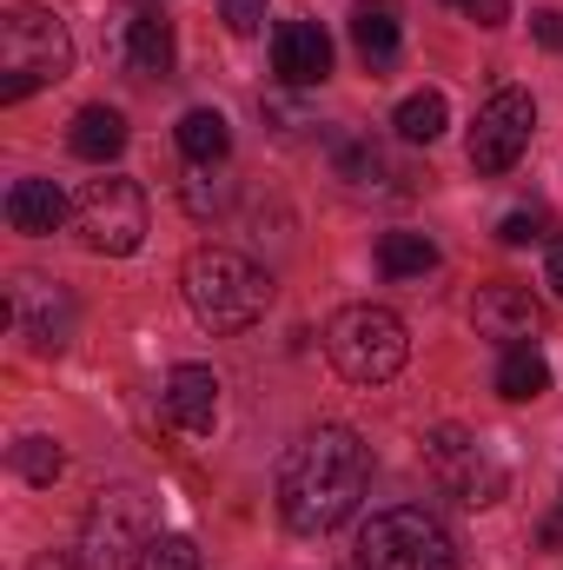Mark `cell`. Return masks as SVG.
I'll use <instances>...</instances> for the list:
<instances>
[{
    "label": "cell",
    "mask_w": 563,
    "mask_h": 570,
    "mask_svg": "<svg viewBox=\"0 0 563 570\" xmlns=\"http://www.w3.org/2000/svg\"><path fill=\"white\" fill-rule=\"evenodd\" d=\"M179 199H186V213H192V219H219V213H226V199H233V186H226L213 166H192V179H179Z\"/></svg>",
    "instance_id": "24"
},
{
    "label": "cell",
    "mask_w": 563,
    "mask_h": 570,
    "mask_svg": "<svg viewBox=\"0 0 563 570\" xmlns=\"http://www.w3.org/2000/svg\"><path fill=\"white\" fill-rule=\"evenodd\" d=\"M437 266V246L424 233H385L378 239V273L385 279H424Z\"/></svg>",
    "instance_id": "22"
},
{
    "label": "cell",
    "mask_w": 563,
    "mask_h": 570,
    "mask_svg": "<svg viewBox=\"0 0 563 570\" xmlns=\"http://www.w3.org/2000/svg\"><path fill=\"white\" fill-rule=\"evenodd\" d=\"M424 471L437 478L444 498H457L471 511H491L511 491V464L497 458V444L477 438V431H464V425H437L424 438Z\"/></svg>",
    "instance_id": "7"
},
{
    "label": "cell",
    "mask_w": 563,
    "mask_h": 570,
    "mask_svg": "<svg viewBox=\"0 0 563 570\" xmlns=\"http://www.w3.org/2000/svg\"><path fill=\"white\" fill-rule=\"evenodd\" d=\"M325 358H332V372L352 379V385H385V379H398L405 358H412L405 318L385 312V305H345V312H332V325H325Z\"/></svg>",
    "instance_id": "4"
},
{
    "label": "cell",
    "mask_w": 563,
    "mask_h": 570,
    "mask_svg": "<svg viewBox=\"0 0 563 570\" xmlns=\"http://www.w3.org/2000/svg\"><path fill=\"white\" fill-rule=\"evenodd\" d=\"M219 20L233 33H259L266 27V0H219Z\"/></svg>",
    "instance_id": "27"
},
{
    "label": "cell",
    "mask_w": 563,
    "mask_h": 570,
    "mask_svg": "<svg viewBox=\"0 0 563 570\" xmlns=\"http://www.w3.org/2000/svg\"><path fill=\"white\" fill-rule=\"evenodd\" d=\"M27 570H93V564H87L80 551H47V558H33Z\"/></svg>",
    "instance_id": "31"
},
{
    "label": "cell",
    "mask_w": 563,
    "mask_h": 570,
    "mask_svg": "<svg viewBox=\"0 0 563 570\" xmlns=\"http://www.w3.org/2000/svg\"><path fill=\"white\" fill-rule=\"evenodd\" d=\"M159 412L179 438H206L219 425V379L213 365H172L166 372V392H159Z\"/></svg>",
    "instance_id": "13"
},
{
    "label": "cell",
    "mask_w": 563,
    "mask_h": 570,
    "mask_svg": "<svg viewBox=\"0 0 563 570\" xmlns=\"http://www.w3.org/2000/svg\"><path fill=\"white\" fill-rule=\"evenodd\" d=\"M73 233L87 253H107V259H127L146 246V193L120 173H100V179H80L73 193Z\"/></svg>",
    "instance_id": "8"
},
{
    "label": "cell",
    "mask_w": 563,
    "mask_h": 570,
    "mask_svg": "<svg viewBox=\"0 0 563 570\" xmlns=\"http://www.w3.org/2000/svg\"><path fill=\"white\" fill-rule=\"evenodd\" d=\"M531 33H537V47H563V13H557V7L531 13Z\"/></svg>",
    "instance_id": "30"
},
{
    "label": "cell",
    "mask_w": 563,
    "mask_h": 570,
    "mask_svg": "<svg viewBox=\"0 0 563 570\" xmlns=\"http://www.w3.org/2000/svg\"><path fill=\"white\" fill-rule=\"evenodd\" d=\"M100 53H107L120 73H134V80H166L179 40H172V20H166L159 7L120 0V7H107V20H100Z\"/></svg>",
    "instance_id": "9"
},
{
    "label": "cell",
    "mask_w": 563,
    "mask_h": 570,
    "mask_svg": "<svg viewBox=\"0 0 563 570\" xmlns=\"http://www.w3.org/2000/svg\"><path fill=\"white\" fill-rule=\"evenodd\" d=\"M471 325H477V338L517 352V345H537V332H544V305H537L524 285H484L477 305H471Z\"/></svg>",
    "instance_id": "12"
},
{
    "label": "cell",
    "mask_w": 563,
    "mask_h": 570,
    "mask_svg": "<svg viewBox=\"0 0 563 570\" xmlns=\"http://www.w3.org/2000/svg\"><path fill=\"white\" fill-rule=\"evenodd\" d=\"M179 285H186V305H192V318L206 332H246L273 305V279L246 253H233V246H199L186 259Z\"/></svg>",
    "instance_id": "2"
},
{
    "label": "cell",
    "mask_w": 563,
    "mask_h": 570,
    "mask_svg": "<svg viewBox=\"0 0 563 570\" xmlns=\"http://www.w3.org/2000/svg\"><path fill=\"white\" fill-rule=\"evenodd\" d=\"M266 120H279V134H298V127H305V107L285 100V94H273V100H266Z\"/></svg>",
    "instance_id": "28"
},
{
    "label": "cell",
    "mask_w": 563,
    "mask_h": 570,
    "mask_svg": "<svg viewBox=\"0 0 563 570\" xmlns=\"http://www.w3.org/2000/svg\"><path fill=\"white\" fill-rule=\"evenodd\" d=\"M152 538H159V504H152V491L140 484H113V491H100L93 504H87V524H80V558L93 570H140L146 551H152Z\"/></svg>",
    "instance_id": "5"
},
{
    "label": "cell",
    "mask_w": 563,
    "mask_h": 570,
    "mask_svg": "<svg viewBox=\"0 0 563 570\" xmlns=\"http://www.w3.org/2000/svg\"><path fill=\"white\" fill-rule=\"evenodd\" d=\"M531 134H537V100L524 87H497L484 107H477V127H471V166L484 179L511 173L524 153H531Z\"/></svg>",
    "instance_id": "10"
},
{
    "label": "cell",
    "mask_w": 563,
    "mask_h": 570,
    "mask_svg": "<svg viewBox=\"0 0 563 570\" xmlns=\"http://www.w3.org/2000/svg\"><path fill=\"white\" fill-rule=\"evenodd\" d=\"M451 7H457V0H451Z\"/></svg>",
    "instance_id": "33"
},
{
    "label": "cell",
    "mask_w": 563,
    "mask_h": 570,
    "mask_svg": "<svg viewBox=\"0 0 563 570\" xmlns=\"http://www.w3.org/2000/svg\"><path fill=\"white\" fill-rule=\"evenodd\" d=\"M457 7H464L477 27H504V20H511V0H457Z\"/></svg>",
    "instance_id": "29"
},
{
    "label": "cell",
    "mask_w": 563,
    "mask_h": 570,
    "mask_svg": "<svg viewBox=\"0 0 563 570\" xmlns=\"http://www.w3.org/2000/svg\"><path fill=\"white\" fill-rule=\"evenodd\" d=\"M67 146H73V159L107 166V159H120V153H127V120H120L113 107H80V114H73V134H67Z\"/></svg>",
    "instance_id": "17"
},
{
    "label": "cell",
    "mask_w": 563,
    "mask_h": 570,
    "mask_svg": "<svg viewBox=\"0 0 563 570\" xmlns=\"http://www.w3.org/2000/svg\"><path fill=\"white\" fill-rule=\"evenodd\" d=\"M13 471H20L27 484H53V478L67 471V451H60L53 438H40V431H33V438H20V444H13Z\"/></svg>",
    "instance_id": "23"
},
{
    "label": "cell",
    "mask_w": 563,
    "mask_h": 570,
    "mask_svg": "<svg viewBox=\"0 0 563 570\" xmlns=\"http://www.w3.org/2000/svg\"><path fill=\"white\" fill-rule=\"evenodd\" d=\"M60 219H73V199H67L53 179H13V186H7V226H13V233L40 239V233H53Z\"/></svg>",
    "instance_id": "15"
},
{
    "label": "cell",
    "mask_w": 563,
    "mask_h": 570,
    "mask_svg": "<svg viewBox=\"0 0 563 570\" xmlns=\"http://www.w3.org/2000/svg\"><path fill=\"white\" fill-rule=\"evenodd\" d=\"M73 73V33L47 7H7L0 13V100H27Z\"/></svg>",
    "instance_id": "3"
},
{
    "label": "cell",
    "mask_w": 563,
    "mask_h": 570,
    "mask_svg": "<svg viewBox=\"0 0 563 570\" xmlns=\"http://www.w3.org/2000/svg\"><path fill=\"white\" fill-rule=\"evenodd\" d=\"M365 491H372V451L345 425L305 431L279 464V518L298 538H325V531L352 524Z\"/></svg>",
    "instance_id": "1"
},
{
    "label": "cell",
    "mask_w": 563,
    "mask_h": 570,
    "mask_svg": "<svg viewBox=\"0 0 563 570\" xmlns=\"http://www.w3.org/2000/svg\"><path fill=\"white\" fill-rule=\"evenodd\" d=\"M273 73L279 87H318L332 73V40L318 20H285L273 33Z\"/></svg>",
    "instance_id": "14"
},
{
    "label": "cell",
    "mask_w": 563,
    "mask_h": 570,
    "mask_svg": "<svg viewBox=\"0 0 563 570\" xmlns=\"http://www.w3.org/2000/svg\"><path fill=\"white\" fill-rule=\"evenodd\" d=\"M444 120H451V107H444V94H437V87L405 94V100H398V114H392L398 140H412V146H431L437 134H444Z\"/></svg>",
    "instance_id": "21"
},
{
    "label": "cell",
    "mask_w": 563,
    "mask_h": 570,
    "mask_svg": "<svg viewBox=\"0 0 563 570\" xmlns=\"http://www.w3.org/2000/svg\"><path fill=\"white\" fill-rule=\"evenodd\" d=\"M332 173H338L352 193H378V186L398 179V173H392V153L372 140V134H332Z\"/></svg>",
    "instance_id": "16"
},
{
    "label": "cell",
    "mask_w": 563,
    "mask_h": 570,
    "mask_svg": "<svg viewBox=\"0 0 563 570\" xmlns=\"http://www.w3.org/2000/svg\"><path fill=\"white\" fill-rule=\"evenodd\" d=\"M544 233H551V213H544V206H524V213H511V219L497 226L504 246H531V239H544Z\"/></svg>",
    "instance_id": "26"
},
{
    "label": "cell",
    "mask_w": 563,
    "mask_h": 570,
    "mask_svg": "<svg viewBox=\"0 0 563 570\" xmlns=\"http://www.w3.org/2000/svg\"><path fill=\"white\" fill-rule=\"evenodd\" d=\"M358 570H457V538L424 504H392L358 531Z\"/></svg>",
    "instance_id": "6"
},
{
    "label": "cell",
    "mask_w": 563,
    "mask_h": 570,
    "mask_svg": "<svg viewBox=\"0 0 563 570\" xmlns=\"http://www.w3.org/2000/svg\"><path fill=\"white\" fill-rule=\"evenodd\" d=\"M497 392H504L511 405H531V399H544V392H551V365H544V352H537V345H517V352H504V365H497Z\"/></svg>",
    "instance_id": "20"
},
{
    "label": "cell",
    "mask_w": 563,
    "mask_h": 570,
    "mask_svg": "<svg viewBox=\"0 0 563 570\" xmlns=\"http://www.w3.org/2000/svg\"><path fill=\"white\" fill-rule=\"evenodd\" d=\"M352 47H358V60H365L372 73H392V60H398V13L378 7V0H365V7L352 13Z\"/></svg>",
    "instance_id": "18"
},
{
    "label": "cell",
    "mask_w": 563,
    "mask_h": 570,
    "mask_svg": "<svg viewBox=\"0 0 563 570\" xmlns=\"http://www.w3.org/2000/svg\"><path fill=\"white\" fill-rule=\"evenodd\" d=\"M544 279L557 285V298H563V239H557V246H551V266H544Z\"/></svg>",
    "instance_id": "32"
},
{
    "label": "cell",
    "mask_w": 563,
    "mask_h": 570,
    "mask_svg": "<svg viewBox=\"0 0 563 570\" xmlns=\"http://www.w3.org/2000/svg\"><path fill=\"white\" fill-rule=\"evenodd\" d=\"M140 570H206L199 564V551H192V538H152V551H146V564Z\"/></svg>",
    "instance_id": "25"
},
{
    "label": "cell",
    "mask_w": 563,
    "mask_h": 570,
    "mask_svg": "<svg viewBox=\"0 0 563 570\" xmlns=\"http://www.w3.org/2000/svg\"><path fill=\"white\" fill-rule=\"evenodd\" d=\"M73 298H67V285L40 279V273H13L7 285V325L33 345V352H60L67 338H73Z\"/></svg>",
    "instance_id": "11"
},
{
    "label": "cell",
    "mask_w": 563,
    "mask_h": 570,
    "mask_svg": "<svg viewBox=\"0 0 563 570\" xmlns=\"http://www.w3.org/2000/svg\"><path fill=\"white\" fill-rule=\"evenodd\" d=\"M179 153H186L192 166H219V159L233 153V127H226V114L192 107V114L179 120Z\"/></svg>",
    "instance_id": "19"
}]
</instances>
